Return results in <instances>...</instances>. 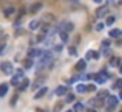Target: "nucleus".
<instances>
[{
  "instance_id": "38",
  "label": "nucleus",
  "mask_w": 122,
  "mask_h": 112,
  "mask_svg": "<svg viewBox=\"0 0 122 112\" xmlns=\"http://www.w3.org/2000/svg\"><path fill=\"white\" fill-rule=\"evenodd\" d=\"M119 5H122V0H119Z\"/></svg>"
},
{
  "instance_id": "27",
  "label": "nucleus",
  "mask_w": 122,
  "mask_h": 112,
  "mask_svg": "<svg viewBox=\"0 0 122 112\" xmlns=\"http://www.w3.org/2000/svg\"><path fill=\"white\" fill-rule=\"evenodd\" d=\"M70 55H71V56H74V55H77V50H76V47H70Z\"/></svg>"
},
{
  "instance_id": "8",
  "label": "nucleus",
  "mask_w": 122,
  "mask_h": 112,
  "mask_svg": "<svg viewBox=\"0 0 122 112\" xmlns=\"http://www.w3.org/2000/svg\"><path fill=\"white\" fill-rule=\"evenodd\" d=\"M66 92H68V89H66L65 86H59V87L56 89V92H54V94H56L57 97H63V95H66Z\"/></svg>"
},
{
  "instance_id": "19",
  "label": "nucleus",
  "mask_w": 122,
  "mask_h": 112,
  "mask_svg": "<svg viewBox=\"0 0 122 112\" xmlns=\"http://www.w3.org/2000/svg\"><path fill=\"white\" fill-rule=\"evenodd\" d=\"M83 111V104L82 103H76L74 107H73V112H82Z\"/></svg>"
},
{
  "instance_id": "22",
  "label": "nucleus",
  "mask_w": 122,
  "mask_h": 112,
  "mask_svg": "<svg viewBox=\"0 0 122 112\" xmlns=\"http://www.w3.org/2000/svg\"><path fill=\"white\" fill-rule=\"evenodd\" d=\"M114 20H116V17H114V16H108V17H107V22H105V25H113Z\"/></svg>"
},
{
  "instance_id": "23",
  "label": "nucleus",
  "mask_w": 122,
  "mask_h": 112,
  "mask_svg": "<svg viewBox=\"0 0 122 112\" xmlns=\"http://www.w3.org/2000/svg\"><path fill=\"white\" fill-rule=\"evenodd\" d=\"M31 67H33V61H31V58H28L25 61V69H31Z\"/></svg>"
},
{
  "instance_id": "25",
  "label": "nucleus",
  "mask_w": 122,
  "mask_h": 112,
  "mask_svg": "<svg viewBox=\"0 0 122 112\" xmlns=\"http://www.w3.org/2000/svg\"><path fill=\"white\" fill-rule=\"evenodd\" d=\"M66 103H73V101H74V95L73 94H70V95H66Z\"/></svg>"
},
{
  "instance_id": "17",
  "label": "nucleus",
  "mask_w": 122,
  "mask_h": 112,
  "mask_svg": "<svg viewBox=\"0 0 122 112\" xmlns=\"http://www.w3.org/2000/svg\"><path fill=\"white\" fill-rule=\"evenodd\" d=\"M60 41H62V44H66V42H68V33L60 31Z\"/></svg>"
},
{
  "instance_id": "29",
  "label": "nucleus",
  "mask_w": 122,
  "mask_h": 112,
  "mask_svg": "<svg viewBox=\"0 0 122 112\" xmlns=\"http://www.w3.org/2000/svg\"><path fill=\"white\" fill-rule=\"evenodd\" d=\"M54 52H62V44H59V45H54Z\"/></svg>"
},
{
  "instance_id": "32",
  "label": "nucleus",
  "mask_w": 122,
  "mask_h": 112,
  "mask_svg": "<svg viewBox=\"0 0 122 112\" xmlns=\"http://www.w3.org/2000/svg\"><path fill=\"white\" fill-rule=\"evenodd\" d=\"M15 101H17V97H12V100H11V104H12V106L15 104Z\"/></svg>"
},
{
  "instance_id": "2",
  "label": "nucleus",
  "mask_w": 122,
  "mask_h": 112,
  "mask_svg": "<svg viewBox=\"0 0 122 112\" xmlns=\"http://www.w3.org/2000/svg\"><path fill=\"white\" fill-rule=\"evenodd\" d=\"M117 104H119V97H111L108 95L105 98V107H107V112H111L113 109H116Z\"/></svg>"
},
{
  "instance_id": "28",
  "label": "nucleus",
  "mask_w": 122,
  "mask_h": 112,
  "mask_svg": "<svg viewBox=\"0 0 122 112\" xmlns=\"http://www.w3.org/2000/svg\"><path fill=\"white\" fill-rule=\"evenodd\" d=\"M104 27H105V24H102V22H101V24L96 25V30H97V31H102V30H104Z\"/></svg>"
},
{
  "instance_id": "6",
  "label": "nucleus",
  "mask_w": 122,
  "mask_h": 112,
  "mask_svg": "<svg viewBox=\"0 0 122 112\" xmlns=\"http://www.w3.org/2000/svg\"><path fill=\"white\" fill-rule=\"evenodd\" d=\"M121 36H122V31L119 30V28H113V30L110 31V37L111 39H119Z\"/></svg>"
},
{
  "instance_id": "10",
  "label": "nucleus",
  "mask_w": 122,
  "mask_h": 112,
  "mask_svg": "<svg viewBox=\"0 0 122 112\" xmlns=\"http://www.w3.org/2000/svg\"><path fill=\"white\" fill-rule=\"evenodd\" d=\"M85 67H86V61H85V59L77 61V64H76V70H79V72H83V70H85Z\"/></svg>"
},
{
  "instance_id": "18",
  "label": "nucleus",
  "mask_w": 122,
  "mask_h": 112,
  "mask_svg": "<svg viewBox=\"0 0 122 112\" xmlns=\"http://www.w3.org/2000/svg\"><path fill=\"white\" fill-rule=\"evenodd\" d=\"M119 61H121L119 58H111V59H110V65H111V67H117V65L121 64Z\"/></svg>"
},
{
  "instance_id": "35",
  "label": "nucleus",
  "mask_w": 122,
  "mask_h": 112,
  "mask_svg": "<svg viewBox=\"0 0 122 112\" xmlns=\"http://www.w3.org/2000/svg\"><path fill=\"white\" fill-rule=\"evenodd\" d=\"M119 100H122V90L119 92Z\"/></svg>"
},
{
  "instance_id": "21",
  "label": "nucleus",
  "mask_w": 122,
  "mask_h": 112,
  "mask_svg": "<svg viewBox=\"0 0 122 112\" xmlns=\"http://www.w3.org/2000/svg\"><path fill=\"white\" fill-rule=\"evenodd\" d=\"M114 89H119V90H122V78L119 79H116V83H114V86H113Z\"/></svg>"
},
{
  "instance_id": "11",
  "label": "nucleus",
  "mask_w": 122,
  "mask_h": 112,
  "mask_svg": "<svg viewBox=\"0 0 122 112\" xmlns=\"http://www.w3.org/2000/svg\"><path fill=\"white\" fill-rule=\"evenodd\" d=\"M8 89H9V84H6V83L0 84V97H5L8 94Z\"/></svg>"
},
{
  "instance_id": "9",
  "label": "nucleus",
  "mask_w": 122,
  "mask_h": 112,
  "mask_svg": "<svg viewBox=\"0 0 122 112\" xmlns=\"http://www.w3.org/2000/svg\"><path fill=\"white\" fill-rule=\"evenodd\" d=\"M40 25H42V24H40V20H31L28 27H30V30L36 31V30H39V28H40Z\"/></svg>"
},
{
  "instance_id": "7",
  "label": "nucleus",
  "mask_w": 122,
  "mask_h": 112,
  "mask_svg": "<svg viewBox=\"0 0 122 112\" xmlns=\"http://www.w3.org/2000/svg\"><path fill=\"white\" fill-rule=\"evenodd\" d=\"M48 92V89L46 87H40L39 90L34 94V100H39V98H42V97H45V94Z\"/></svg>"
},
{
  "instance_id": "33",
  "label": "nucleus",
  "mask_w": 122,
  "mask_h": 112,
  "mask_svg": "<svg viewBox=\"0 0 122 112\" xmlns=\"http://www.w3.org/2000/svg\"><path fill=\"white\" fill-rule=\"evenodd\" d=\"M3 48H5V45H3V44H2V45H0V53L3 52Z\"/></svg>"
},
{
  "instance_id": "3",
  "label": "nucleus",
  "mask_w": 122,
  "mask_h": 112,
  "mask_svg": "<svg viewBox=\"0 0 122 112\" xmlns=\"http://www.w3.org/2000/svg\"><path fill=\"white\" fill-rule=\"evenodd\" d=\"M0 70H2V73H5V75H11V73L14 72V67H12V64L9 62V61H3V62L0 64Z\"/></svg>"
},
{
  "instance_id": "36",
  "label": "nucleus",
  "mask_w": 122,
  "mask_h": 112,
  "mask_svg": "<svg viewBox=\"0 0 122 112\" xmlns=\"http://www.w3.org/2000/svg\"><path fill=\"white\" fill-rule=\"evenodd\" d=\"M93 2H96V3H102V0H93Z\"/></svg>"
},
{
  "instance_id": "16",
  "label": "nucleus",
  "mask_w": 122,
  "mask_h": 112,
  "mask_svg": "<svg viewBox=\"0 0 122 112\" xmlns=\"http://www.w3.org/2000/svg\"><path fill=\"white\" fill-rule=\"evenodd\" d=\"M76 92H79V94L86 92V86L85 84H77V86H76Z\"/></svg>"
},
{
  "instance_id": "34",
  "label": "nucleus",
  "mask_w": 122,
  "mask_h": 112,
  "mask_svg": "<svg viewBox=\"0 0 122 112\" xmlns=\"http://www.w3.org/2000/svg\"><path fill=\"white\" fill-rule=\"evenodd\" d=\"M119 73H121V75H122V64H121V65H119Z\"/></svg>"
},
{
  "instance_id": "1",
  "label": "nucleus",
  "mask_w": 122,
  "mask_h": 112,
  "mask_svg": "<svg viewBox=\"0 0 122 112\" xmlns=\"http://www.w3.org/2000/svg\"><path fill=\"white\" fill-rule=\"evenodd\" d=\"M51 62H53V56H51L50 52H45V55L39 59V70H43L46 67H51Z\"/></svg>"
},
{
  "instance_id": "14",
  "label": "nucleus",
  "mask_w": 122,
  "mask_h": 112,
  "mask_svg": "<svg viewBox=\"0 0 122 112\" xmlns=\"http://www.w3.org/2000/svg\"><path fill=\"white\" fill-rule=\"evenodd\" d=\"M5 17H11L12 14L15 12V9H14V6H8V8H5Z\"/></svg>"
},
{
  "instance_id": "15",
  "label": "nucleus",
  "mask_w": 122,
  "mask_h": 112,
  "mask_svg": "<svg viewBox=\"0 0 122 112\" xmlns=\"http://www.w3.org/2000/svg\"><path fill=\"white\" fill-rule=\"evenodd\" d=\"M105 14H107V6H102V8H99L97 11H96V16H97V17H104Z\"/></svg>"
},
{
  "instance_id": "12",
  "label": "nucleus",
  "mask_w": 122,
  "mask_h": 112,
  "mask_svg": "<svg viewBox=\"0 0 122 112\" xmlns=\"http://www.w3.org/2000/svg\"><path fill=\"white\" fill-rule=\"evenodd\" d=\"M28 86H30V79H28V78H23V81L19 84V90H26Z\"/></svg>"
},
{
  "instance_id": "37",
  "label": "nucleus",
  "mask_w": 122,
  "mask_h": 112,
  "mask_svg": "<svg viewBox=\"0 0 122 112\" xmlns=\"http://www.w3.org/2000/svg\"><path fill=\"white\" fill-rule=\"evenodd\" d=\"M88 112H96V111H94V109H90V111H88Z\"/></svg>"
},
{
  "instance_id": "26",
  "label": "nucleus",
  "mask_w": 122,
  "mask_h": 112,
  "mask_svg": "<svg viewBox=\"0 0 122 112\" xmlns=\"http://www.w3.org/2000/svg\"><path fill=\"white\" fill-rule=\"evenodd\" d=\"M94 90H96L94 84H88V86H86V92H94Z\"/></svg>"
},
{
  "instance_id": "31",
  "label": "nucleus",
  "mask_w": 122,
  "mask_h": 112,
  "mask_svg": "<svg viewBox=\"0 0 122 112\" xmlns=\"http://www.w3.org/2000/svg\"><path fill=\"white\" fill-rule=\"evenodd\" d=\"M102 45H104V47H108V45H110V41H104V42H102Z\"/></svg>"
},
{
  "instance_id": "30",
  "label": "nucleus",
  "mask_w": 122,
  "mask_h": 112,
  "mask_svg": "<svg viewBox=\"0 0 122 112\" xmlns=\"http://www.w3.org/2000/svg\"><path fill=\"white\" fill-rule=\"evenodd\" d=\"M93 55H94V52H88V53H86V59H90V58H93Z\"/></svg>"
},
{
  "instance_id": "24",
  "label": "nucleus",
  "mask_w": 122,
  "mask_h": 112,
  "mask_svg": "<svg viewBox=\"0 0 122 112\" xmlns=\"http://www.w3.org/2000/svg\"><path fill=\"white\" fill-rule=\"evenodd\" d=\"M15 76H19L20 79H23V70H22V69H17V70H15Z\"/></svg>"
},
{
  "instance_id": "39",
  "label": "nucleus",
  "mask_w": 122,
  "mask_h": 112,
  "mask_svg": "<svg viewBox=\"0 0 122 112\" xmlns=\"http://www.w3.org/2000/svg\"><path fill=\"white\" fill-rule=\"evenodd\" d=\"M66 112H73V111H66Z\"/></svg>"
},
{
  "instance_id": "20",
  "label": "nucleus",
  "mask_w": 122,
  "mask_h": 112,
  "mask_svg": "<svg viewBox=\"0 0 122 112\" xmlns=\"http://www.w3.org/2000/svg\"><path fill=\"white\" fill-rule=\"evenodd\" d=\"M11 84H12V86H19V84H20V78L14 75V76L11 78Z\"/></svg>"
},
{
  "instance_id": "13",
  "label": "nucleus",
  "mask_w": 122,
  "mask_h": 112,
  "mask_svg": "<svg viewBox=\"0 0 122 112\" xmlns=\"http://www.w3.org/2000/svg\"><path fill=\"white\" fill-rule=\"evenodd\" d=\"M40 8H42V3H40V2H36V3H34V5L30 8V12H31V14H36V12L39 11Z\"/></svg>"
},
{
  "instance_id": "5",
  "label": "nucleus",
  "mask_w": 122,
  "mask_h": 112,
  "mask_svg": "<svg viewBox=\"0 0 122 112\" xmlns=\"http://www.w3.org/2000/svg\"><path fill=\"white\" fill-rule=\"evenodd\" d=\"M94 78H96V83H97V84H104L108 79V73L102 72V73H99V75H94Z\"/></svg>"
},
{
  "instance_id": "4",
  "label": "nucleus",
  "mask_w": 122,
  "mask_h": 112,
  "mask_svg": "<svg viewBox=\"0 0 122 112\" xmlns=\"http://www.w3.org/2000/svg\"><path fill=\"white\" fill-rule=\"evenodd\" d=\"M73 30H74V25H73L71 22H63L59 27V31H65V33H70V31H73Z\"/></svg>"
}]
</instances>
